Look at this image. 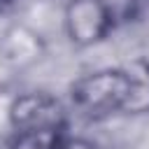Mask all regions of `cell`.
Segmentation results:
<instances>
[{
  "instance_id": "6da1fadb",
  "label": "cell",
  "mask_w": 149,
  "mask_h": 149,
  "mask_svg": "<svg viewBox=\"0 0 149 149\" xmlns=\"http://www.w3.org/2000/svg\"><path fill=\"white\" fill-rule=\"evenodd\" d=\"M130 98V74L126 65L93 70L70 86V100L88 119H105L112 114H126Z\"/></svg>"
},
{
  "instance_id": "7a4b0ae2",
  "label": "cell",
  "mask_w": 149,
  "mask_h": 149,
  "mask_svg": "<svg viewBox=\"0 0 149 149\" xmlns=\"http://www.w3.org/2000/svg\"><path fill=\"white\" fill-rule=\"evenodd\" d=\"M7 126L14 133L65 130V112L56 98L40 91H28L9 98Z\"/></svg>"
},
{
  "instance_id": "3957f363",
  "label": "cell",
  "mask_w": 149,
  "mask_h": 149,
  "mask_svg": "<svg viewBox=\"0 0 149 149\" xmlns=\"http://www.w3.org/2000/svg\"><path fill=\"white\" fill-rule=\"evenodd\" d=\"M114 26L107 0H68L63 5V30L74 47L100 44Z\"/></svg>"
},
{
  "instance_id": "277c9868",
  "label": "cell",
  "mask_w": 149,
  "mask_h": 149,
  "mask_svg": "<svg viewBox=\"0 0 149 149\" xmlns=\"http://www.w3.org/2000/svg\"><path fill=\"white\" fill-rule=\"evenodd\" d=\"M0 54L19 72L35 65L44 56V42L37 30L26 23H9L0 35Z\"/></svg>"
},
{
  "instance_id": "5b68a950",
  "label": "cell",
  "mask_w": 149,
  "mask_h": 149,
  "mask_svg": "<svg viewBox=\"0 0 149 149\" xmlns=\"http://www.w3.org/2000/svg\"><path fill=\"white\" fill-rule=\"evenodd\" d=\"M126 70L130 74V98L126 105V114L137 116L149 112V63L137 58L133 63H126Z\"/></svg>"
},
{
  "instance_id": "8992f818",
  "label": "cell",
  "mask_w": 149,
  "mask_h": 149,
  "mask_svg": "<svg viewBox=\"0 0 149 149\" xmlns=\"http://www.w3.org/2000/svg\"><path fill=\"white\" fill-rule=\"evenodd\" d=\"M65 130H40V133H14L7 149H56Z\"/></svg>"
},
{
  "instance_id": "52a82bcc",
  "label": "cell",
  "mask_w": 149,
  "mask_h": 149,
  "mask_svg": "<svg viewBox=\"0 0 149 149\" xmlns=\"http://www.w3.org/2000/svg\"><path fill=\"white\" fill-rule=\"evenodd\" d=\"M56 149H98L95 142L86 140V137H72V135H63L56 144Z\"/></svg>"
},
{
  "instance_id": "ba28073f",
  "label": "cell",
  "mask_w": 149,
  "mask_h": 149,
  "mask_svg": "<svg viewBox=\"0 0 149 149\" xmlns=\"http://www.w3.org/2000/svg\"><path fill=\"white\" fill-rule=\"evenodd\" d=\"M14 72H16V70H14V68L7 63V58L0 54V91H2V88H5V84L12 79V74H14Z\"/></svg>"
}]
</instances>
